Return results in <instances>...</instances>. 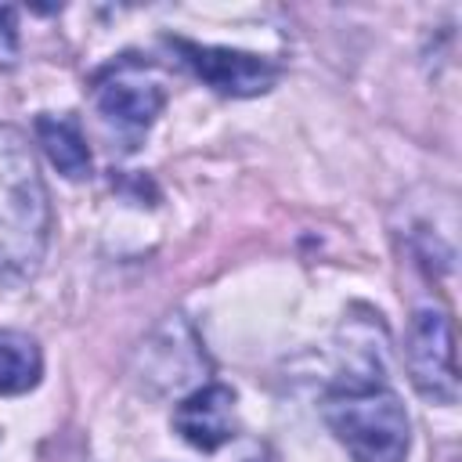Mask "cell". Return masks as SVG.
I'll return each mask as SVG.
<instances>
[{"instance_id": "1", "label": "cell", "mask_w": 462, "mask_h": 462, "mask_svg": "<svg viewBox=\"0 0 462 462\" xmlns=\"http://www.w3.org/2000/svg\"><path fill=\"white\" fill-rule=\"evenodd\" d=\"M321 415L354 462H404L411 422L401 397L383 383L372 365L343 372L321 401Z\"/></svg>"}, {"instance_id": "2", "label": "cell", "mask_w": 462, "mask_h": 462, "mask_svg": "<svg viewBox=\"0 0 462 462\" xmlns=\"http://www.w3.org/2000/svg\"><path fill=\"white\" fill-rule=\"evenodd\" d=\"M51 242V202L22 130L0 123V278H29Z\"/></svg>"}, {"instance_id": "3", "label": "cell", "mask_w": 462, "mask_h": 462, "mask_svg": "<svg viewBox=\"0 0 462 462\" xmlns=\"http://www.w3.org/2000/svg\"><path fill=\"white\" fill-rule=\"evenodd\" d=\"M162 105H166V90L141 61L123 58L94 79V112L105 134L112 137V148L119 152H134L144 141Z\"/></svg>"}, {"instance_id": "4", "label": "cell", "mask_w": 462, "mask_h": 462, "mask_svg": "<svg viewBox=\"0 0 462 462\" xmlns=\"http://www.w3.org/2000/svg\"><path fill=\"white\" fill-rule=\"evenodd\" d=\"M404 365L415 390L433 404L458 401V368H455V332L444 310H415L404 336Z\"/></svg>"}, {"instance_id": "5", "label": "cell", "mask_w": 462, "mask_h": 462, "mask_svg": "<svg viewBox=\"0 0 462 462\" xmlns=\"http://www.w3.org/2000/svg\"><path fill=\"white\" fill-rule=\"evenodd\" d=\"M166 43L180 54V61L217 94L224 97H256L267 94L282 69L260 54L249 51H231V47H209V43H195L184 36H166Z\"/></svg>"}, {"instance_id": "6", "label": "cell", "mask_w": 462, "mask_h": 462, "mask_svg": "<svg viewBox=\"0 0 462 462\" xmlns=\"http://www.w3.org/2000/svg\"><path fill=\"white\" fill-rule=\"evenodd\" d=\"M173 430L199 451H217L235 437V393L224 383L199 386L173 408Z\"/></svg>"}, {"instance_id": "7", "label": "cell", "mask_w": 462, "mask_h": 462, "mask_svg": "<svg viewBox=\"0 0 462 462\" xmlns=\"http://www.w3.org/2000/svg\"><path fill=\"white\" fill-rule=\"evenodd\" d=\"M32 130H36V141L47 152L51 166L61 177H69V180L90 177V148H87V141H83V134H79V126L72 119L43 112V116H36Z\"/></svg>"}, {"instance_id": "8", "label": "cell", "mask_w": 462, "mask_h": 462, "mask_svg": "<svg viewBox=\"0 0 462 462\" xmlns=\"http://www.w3.org/2000/svg\"><path fill=\"white\" fill-rule=\"evenodd\" d=\"M43 357L32 336L18 328H0V397L25 393L40 383Z\"/></svg>"}]
</instances>
